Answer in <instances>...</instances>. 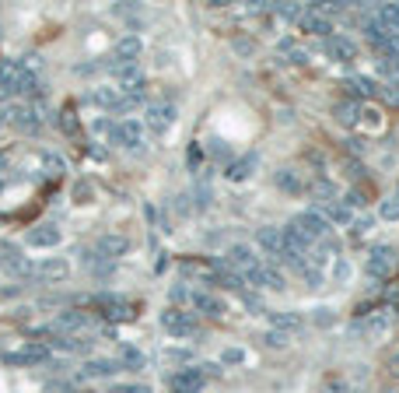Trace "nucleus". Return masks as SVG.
I'll use <instances>...</instances> for the list:
<instances>
[{
    "label": "nucleus",
    "instance_id": "nucleus-1",
    "mask_svg": "<svg viewBox=\"0 0 399 393\" xmlns=\"http://www.w3.org/2000/svg\"><path fill=\"white\" fill-rule=\"evenodd\" d=\"M161 327L172 334V337H197L200 334V320L193 312H186V309H175L168 306L161 312Z\"/></svg>",
    "mask_w": 399,
    "mask_h": 393
},
{
    "label": "nucleus",
    "instance_id": "nucleus-2",
    "mask_svg": "<svg viewBox=\"0 0 399 393\" xmlns=\"http://www.w3.org/2000/svg\"><path fill=\"white\" fill-rule=\"evenodd\" d=\"M91 306L98 309V320H109V323H123V320H130L133 312H130V302L116 295V292H98V295H91Z\"/></svg>",
    "mask_w": 399,
    "mask_h": 393
},
{
    "label": "nucleus",
    "instance_id": "nucleus-3",
    "mask_svg": "<svg viewBox=\"0 0 399 393\" xmlns=\"http://www.w3.org/2000/svg\"><path fill=\"white\" fill-rule=\"evenodd\" d=\"M245 277V285H252V288H263V292H284L287 288V281H284V274H280L277 263H259V267H252L249 274H242Z\"/></svg>",
    "mask_w": 399,
    "mask_h": 393
},
{
    "label": "nucleus",
    "instance_id": "nucleus-4",
    "mask_svg": "<svg viewBox=\"0 0 399 393\" xmlns=\"http://www.w3.org/2000/svg\"><path fill=\"white\" fill-rule=\"evenodd\" d=\"M4 362H7L11 369H36V365H46V362H49V344L28 341V344H21L18 351H11Z\"/></svg>",
    "mask_w": 399,
    "mask_h": 393
},
{
    "label": "nucleus",
    "instance_id": "nucleus-5",
    "mask_svg": "<svg viewBox=\"0 0 399 393\" xmlns=\"http://www.w3.org/2000/svg\"><path fill=\"white\" fill-rule=\"evenodd\" d=\"M4 123H11L18 133H28V137H39L42 133V116L32 106H11L4 113Z\"/></svg>",
    "mask_w": 399,
    "mask_h": 393
},
{
    "label": "nucleus",
    "instance_id": "nucleus-6",
    "mask_svg": "<svg viewBox=\"0 0 399 393\" xmlns=\"http://www.w3.org/2000/svg\"><path fill=\"white\" fill-rule=\"evenodd\" d=\"M207 362L203 365H186L179 372H172V393H203L207 387Z\"/></svg>",
    "mask_w": 399,
    "mask_h": 393
},
{
    "label": "nucleus",
    "instance_id": "nucleus-7",
    "mask_svg": "<svg viewBox=\"0 0 399 393\" xmlns=\"http://www.w3.org/2000/svg\"><path fill=\"white\" fill-rule=\"evenodd\" d=\"M175 116H179V106L175 102H155V106H147V116H144V127L161 137V133L172 131V123H175Z\"/></svg>",
    "mask_w": 399,
    "mask_h": 393
},
{
    "label": "nucleus",
    "instance_id": "nucleus-8",
    "mask_svg": "<svg viewBox=\"0 0 399 393\" xmlns=\"http://www.w3.org/2000/svg\"><path fill=\"white\" fill-rule=\"evenodd\" d=\"M140 131H144V123H140V120H123V123H113L109 141H113V144H120V148H126V151H140V148H144Z\"/></svg>",
    "mask_w": 399,
    "mask_h": 393
},
{
    "label": "nucleus",
    "instance_id": "nucleus-9",
    "mask_svg": "<svg viewBox=\"0 0 399 393\" xmlns=\"http://www.w3.org/2000/svg\"><path fill=\"white\" fill-rule=\"evenodd\" d=\"M294 221H298V228L312 239V243H322L326 235H333V225L322 218L319 208H309V211H301V215H294Z\"/></svg>",
    "mask_w": 399,
    "mask_h": 393
},
{
    "label": "nucleus",
    "instance_id": "nucleus-10",
    "mask_svg": "<svg viewBox=\"0 0 399 393\" xmlns=\"http://www.w3.org/2000/svg\"><path fill=\"white\" fill-rule=\"evenodd\" d=\"M322 53H326L329 60H336V63H351V60H358V43H354L351 36L333 32L329 39H322Z\"/></svg>",
    "mask_w": 399,
    "mask_h": 393
},
{
    "label": "nucleus",
    "instance_id": "nucleus-11",
    "mask_svg": "<svg viewBox=\"0 0 399 393\" xmlns=\"http://www.w3.org/2000/svg\"><path fill=\"white\" fill-rule=\"evenodd\" d=\"M393 260H396V250L382 243V246H375V250L368 253V260H364V274H368V277H378V281H382V277H389V270H393Z\"/></svg>",
    "mask_w": 399,
    "mask_h": 393
},
{
    "label": "nucleus",
    "instance_id": "nucleus-12",
    "mask_svg": "<svg viewBox=\"0 0 399 393\" xmlns=\"http://www.w3.org/2000/svg\"><path fill=\"white\" fill-rule=\"evenodd\" d=\"M280 239H284V253H291V257H305V253L316 246V243H312V239L298 228V221H294V218L280 228Z\"/></svg>",
    "mask_w": 399,
    "mask_h": 393
},
{
    "label": "nucleus",
    "instance_id": "nucleus-13",
    "mask_svg": "<svg viewBox=\"0 0 399 393\" xmlns=\"http://www.w3.org/2000/svg\"><path fill=\"white\" fill-rule=\"evenodd\" d=\"M126 250H130V239H126V235H116V232H105V235H98V243H95V257H98V260H109V263H116L120 257H126Z\"/></svg>",
    "mask_w": 399,
    "mask_h": 393
},
{
    "label": "nucleus",
    "instance_id": "nucleus-14",
    "mask_svg": "<svg viewBox=\"0 0 399 393\" xmlns=\"http://www.w3.org/2000/svg\"><path fill=\"white\" fill-rule=\"evenodd\" d=\"M67 274H71L67 257H42V263L36 267V281H42V285H60Z\"/></svg>",
    "mask_w": 399,
    "mask_h": 393
},
{
    "label": "nucleus",
    "instance_id": "nucleus-15",
    "mask_svg": "<svg viewBox=\"0 0 399 393\" xmlns=\"http://www.w3.org/2000/svg\"><path fill=\"white\" fill-rule=\"evenodd\" d=\"M116 372H123L120 358H88V362L81 365L78 379H113Z\"/></svg>",
    "mask_w": 399,
    "mask_h": 393
},
{
    "label": "nucleus",
    "instance_id": "nucleus-16",
    "mask_svg": "<svg viewBox=\"0 0 399 393\" xmlns=\"http://www.w3.org/2000/svg\"><path fill=\"white\" fill-rule=\"evenodd\" d=\"M274 186H277L280 193H287V197H301V193H309L305 175L298 173V169H291V165H284V169L274 173Z\"/></svg>",
    "mask_w": 399,
    "mask_h": 393
},
{
    "label": "nucleus",
    "instance_id": "nucleus-17",
    "mask_svg": "<svg viewBox=\"0 0 399 393\" xmlns=\"http://www.w3.org/2000/svg\"><path fill=\"white\" fill-rule=\"evenodd\" d=\"M224 263H228L232 270H239V274H249L252 267H259V257H256V250H252L249 243H235V246H228Z\"/></svg>",
    "mask_w": 399,
    "mask_h": 393
},
{
    "label": "nucleus",
    "instance_id": "nucleus-18",
    "mask_svg": "<svg viewBox=\"0 0 399 393\" xmlns=\"http://www.w3.org/2000/svg\"><path fill=\"white\" fill-rule=\"evenodd\" d=\"M140 53H144V43L137 36H123L113 46V56H105V67H113V63H137Z\"/></svg>",
    "mask_w": 399,
    "mask_h": 393
},
{
    "label": "nucleus",
    "instance_id": "nucleus-19",
    "mask_svg": "<svg viewBox=\"0 0 399 393\" xmlns=\"http://www.w3.org/2000/svg\"><path fill=\"white\" fill-rule=\"evenodd\" d=\"M256 246L270 257V263H280V257H284V239H280L277 225H263V228L256 232Z\"/></svg>",
    "mask_w": 399,
    "mask_h": 393
},
{
    "label": "nucleus",
    "instance_id": "nucleus-20",
    "mask_svg": "<svg viewBox=\"0 0 399 393\" xmlns=\"http://www.w3.org/2000/svg\"><path fill=\"white\" fill-rule=\"evenodd\" d=\"M46 85H42V74L36 67H28V60H25V67L14 74V95H42Z\"/></svg>",
    "mask_w": 399,
    "mask_h": 393
},
{
    "label": "nucleus",
    "instance_id": "nucleus-21",
    "mask_svg": "<svg viewBox=\"0 0 399 393\" xmlns=\"http://www.w3.org/2000/svg\"><path fill=\"white\" fill-rule=\"evenodd\" d=\"M385 330H389V312H371V316H364L351 327L354 337H382Z\"/></svg>",
    "mask_w": 399,
    "mask_h": 393
},
{
    "label": "nucleus",
    "instance_id": "nucleus-22",
    "mask_svg": "<svg viewBox=\"0 0 399 393\" xmlns=\"http://www.w3.org/2000/svg\"><path fill=\"white\" fill-rule=\"evenodd\" d=\"M88 327H91V316L84 309H63L56 316V323H53V330H63V334H81Z\"/></svg>",
    "mask_w": 399,
    "mask_h": 393
},
{
    "label": "nucleus",
    "instance_id": "nucleus-23",
    "mask_svg": "<svg viewBox=\"0 0 399 393\" xmlns=\"http://www.w3.org/2000/svg\"><path fill=\"white\" fill-rule=\"evenodd\" d=\"M259 169V151H245V155H239V158H232V165H228V179L232 183H245L249 175Z\"/></svg>",
    "mask_w": 399,
    "mask_h": 393
},
{
    "label": "nucleus",
    "instance_id": "nucleus-24",
    "mask_svg": "<svg viewBox=\"0 0 399 393\" xmlns=\"http://www.w3.org/2000/svg\"><path fill=\"white\" fill-rule=\"evenodd\" d=\"M109 71H113V78H116L120 91H130V88H144V71H140L137 63H113Z\"/></svg>",
    "mask_w": 399,
    "mask_h": 393
},
{
    "label": "nucleus",
    "instance_id": "nucleus-25",
    "mask_svg": "<svg viewBox=\"0 0 399 393\" xmlns=\"http://www.w3.org/2000/svg\"><path fill=\"white\" fill-rule=\"evenodd\" d=\"M25 239H28V246H42V250H49V246H60V243H63V232H60L56 225H49V221H46V225L28 228V235H25Z\"/></svg>",
    "mask_w": 399,
    "mask_h": 393
},
{
    "label": "nucleus",
    "instance_id": "nucleus-26",
    "mask_svg": "<svg viewBox=\"0 0 399 393\" xmlns=\"http://www.w3.org/2000/svg\"><path fill=\"white\" fill-rule=\"evenodd\" d=\"M193 306H197L200 316H210V320H221V316L228 312V302H224L221 295H214V292H200V295H193Z\"/></svg>",
    "mask_w": 399,
    "mask_h": 393
},
{
    "label": "nucleus",
    "instance_id": "nucleus-27",
    "mask_svg": "<svg viewBox=\"0 0 399 393\" xmlns=\"http://www.w3.org/2000/svg\"><path fill=\"white\" fill-rule=\"evenodd\" d=\"M301 323H305V316L301 312H294V309H277V312H270V330H280V334H294V330H301Z\"/></svg>",
    "mask_w": 399,
    "mask_h": 393
},
{
    "label": "nucleus",
    "instance_id": "nucleus-28",
    "mask_svg": "<svg viewBox=\"0 0 399 393\" xmlns=\"http://www.w3.org/2000/svg\"><path fill=\"white\" fill-rule=\"evenodd\" d=\"M88 98H91L98 109H105V113H123V91L120 88H105L102 85V88H95Z\"/></svg>",
    "mask_w": 399,
    "mask_h": 393
},
{
    "label": "nucleus",
    "instance_id": "nucleus-29",
    "mask_svg": "<svg viewBox=\"0 0 399 393\" xmlns=\"http://www.w3.org/2000/svg\"><path fill=\"white\" fill-rule=\"evenodd\" d=\"M298 29L309 32V36H319V39H329L333 36V21L322 18V14H312V11H305V18L298 21Z\"/></svg>",
    "mask_w": 399,
    "mask_h": 393
},
{
    "label": "nucleus",
    "instance_id": "nucleus-30",
    "mask_svg": "<svg viewBox=\"0 0 399 393\" xmlns=\"http://www.w3.org/2000/svg\"><path fill=\"white\" fill-rule=\"evenodd\" d=\"M371 18L385 29V32H399V4H378L371 11Z\"/></svg>",
    "mask_w": 399,
    "mask_h": 393
},
{
    "label": "nucleus",
    "instance_id": "nucleus-31",
    "mask_svg": "<svg viewBox=\"0 0 399 393\" xmlns=\"http://www.w3.org/2000/svg\"><path fill=\"white\" fill-rule=\"evenodd\" d=\"M333 116H336V123H340V127H358L361 106H358V102H347V98H340V102L333 106Z\"/></svg>",
    "mask_w": 399,
    "mask_h": 393
},
{
    "label": "nucleus",
    "instance_id": "nucleus-32",
    "mask_svg": "<svg viewBox=\"0 0 399 393\" xmlns=\"http://www.w3.org/2000/svg\"><path fill=\"white\" fill-rule=\"evenodd\" d=\"M309 193H312V200L326 208V204H333L336 200V186L329 183V179H316V186H309Z\"/></svg>",
    "mask_w": 399,
    "mask_h": 393
},
{
    "label": "nucleus",
    "instance_id": "nucleus-33",
    "mask_svg": "<svg viewBox=\"0 0 399 393\" xmlns=\"http://www.w3.org/2000/svg\"><path fill=\"white\" fill-rule=\"evenodd\" d=\"M322 218L329 221V225H351V208H347V204H340V200H333V204H326Z\"/></svg>",
    "mask_w": 399,
    "mask_h": 393
},
{
    "label": "nucleus",
    "instance_id": "nucleus-34",
    "mask_svg": "<svg viewBox=\"0 0 399 393\" xmlns=\"http://www.w3.org/2000/svg\"><path fill=\"white\" fill-rule=\"evenodd\" d=\"M270 11H274V14H280L284 21H291V25H298V21L305 18V11H309V7H305V4H274Z\"/></svg>",
    "mask_w": 399,
    "mask_h": 393
},
{
    "label": "nucleus",
    "instance_id": "nucleus-35",
    "mask_svg": "<svg viewBox=\"0 0 399 393\" xmlns=\"http://www.w3.org/2000/svg\"><path fill=\"white\" fill-rule=\"evenodd\" d=\"M60 131L67 133V137H78L81 133V120H78V113H74L71 106H63V109H60Z\"/></svg>",
    "mask_w": 399,
    "mask_h": 393
},
{
    "label": "nucleus",
    "instance_id": "nucleus-36",
    "mask_svg": "<svg viewBox=\"0 0 399 393\" xmlns=\"http://www.w3.org/2000/svg\"><path fill=\"white\" fill-rule=\"evenodd\" d=\"M351 81H354V88H358L364 98H371V95H382V85H378L375 78H368V74H354Z\"/></svg>",
    "mask_w": 399,
    "mask_h": 393
},
{
    "label": "nucleus",
    "instance_id": "nucleus-37",
    "mask_svg": "<svg viewBox=\"0 0 399 393\" xmlns=\"http://www.w3.org/2000/svg\"><path fill=\"white\" fill-rule=\"evenodd\" d=\"M120 365L123 369H126V365H130V369H144V354L133 348V344H123L120 348Z\"/></svg>",
    "mask_w": 399,
    "mask_h": 393
},
{
    "label": "nucleus",
    "instance_id": "nucleus-38",
    "mask_svg": "<svg viewBox=\"0 0 399 393\" xmlns=\"http://www.w3.org/2000/svg\"><path fill=\"white\" fill-rule=\"evenodd\" d=\"M39 158H42V165L49 169V175H56V179H60V175L67 173V162H63L60 155H53V151H42Z\"/></svg>",
    "mask_w": 399,
    "mask_h": 393
},
{
    "label": "nucleus",
    "instance_id": "nucleus-39",
    "mask_svg": "<svg viewBox=\"0 0 399 393\" xmlns=\"http://www.w3.org/2000/svg\"><path fill=\"white\" fill-rule=\"evenodd\" d=\"M207 155H214L217 162H228V165H232V148H228L221 137H214V141L207 144Z\"/></svg>",
    "mask_w": 399,
    "mask_h": 393
},
{
    "label": "nucleus",
    "instance_id": "nucleus-40",
    "mask_svg": "<svg viewBox=\"0 0 399 393\" xmlns=\"http://www.w3.org/2000/svg\"><path fill=\"white\" fill-rule=\"evenodd\" d=\"M232 49H235L239 56H252V53H256V39H252V36H245V32H239V36L232 39Z\"/></svg>",
    "mask_w": 399,
    "mask_h": 393
},
{
    "label": "nucleus",
    "instance_id": "nucleus-41",
    "mask_svg": "<svg viewBox=\"0 0 399 393\" xmlns=\"http://www.w3.org/2000/svg\"><path fill=\"white\" fill-rule=\"evenodd\" d=\"M378 215L385 221H399V197L393 193V197H385L382 204H378Z\"/></svg>",
    "mask_w": 399,
    "mask_h": 393
},
{
    "label": "nucleus",
    "instance_id": "nucleus-42",
    "mask_svg": "<svg viewBox=\"0 0 399 393\" xmlns=\"http://www.w3.org/2000/svg\"><path fill=\"white\" fill-rule=\"evenodd\" d=\"M259 344H263V348L280 351V348H287V334H280V330H266V334L259 337Z\"/></svg>",
    "mask_w": 399,
    "mask_h": 393
},
{
    "label": "nucleus",
    "instance_id": "nucleus-43",
    "mask_svg": "<svg viewBox=\"0 0 399 393\" xmlns=\"http://www.w3.org/2000/svg\"><path fill=\"white\" fill-rule=\"evenodd\" d=\"M18 257H25L21 246H14L11 239H0V263H14Z\"/></svg>",
    "mask_w": 399,
    "mask_h": 393
},
{
    "label": "nucleus",
    "instance_id": "nucleus-44",
    "mask_svg": "<svg viewBox=\"0 0 399 393\" xmlns=\"http://www.w3.org/2000/svg\"><path fill=\"white\" fill-rule=\"evenodd\" d=\"M168 299H172V306L175 309H179V302H182V306H186V302H193V295H190V288H186V285H172Z\"/></svg>",
    "mask_w": 399,
    "mask_h": 393
},
{
    "label": "nucleus",
    "instance_id": "nucleus-45",
    "mask_svg": "<svg viewBox=\"0 0 399 393\" xmlns=\"http://www.w3.org/2000/svg\"><path fill=\"white\" fill-rule=\"evenodd\" d=\"M322 393H351V383L340 379V376H329V379L322 383Z\"/></svg>",
    "mask_w": 399,
    "mask_h": 393
},
{
    "label": "nucleus",
    "instance_id": "nucleus-46",
    "mask_svg": "<svg viewBox=\"0 0 399 393\" xmlns=\"http://www.w3.org/2000/svg\"><path fill=\"white\" fill-rule=\"evenodd\" d=\"M312 323L316 327H333L336 323V312L333 309H312Z\"/></svg>",
    "mask_w": 399,
    "mask_h": 393
},
{
    "label": "nucleus",
    "instance_id": "nucleus-47",
    "mask_svg": "<svg viewBox=\"0 0 399 393\" xmlns=\"http://www.w3.org/2000/svg\"><path fill=\"white\" fill-rule=\"evenodd\" d=\"M186 165H190V173H203V169H200V165H203V151H200V144H190Z\"/></svg>",
    "mask_w": 399,
    "mask_h": 393
},
{
    "label": "nucleus",
    "instance_id": "nucleus-48",
    "mask_svg": "<svg viewBox=\"0 0 399 393\" xmlns=\"http://www.w3.org/2000/svg\"><path fill=\"white\" fill-rule=\"evenodd\" d=\"M333 277H336L340 285L351 277V263H347V257H336V263H333Z\"/></svg>",
    "mask_w": 399,
    "mask_h": 393
},
{
    "label": "nucleus",
    "instance_id": "nucleus-49",
    "mask_svg": "<svg viewBox=\"0 0 399 393\" xmlns=\"http://www.w3.org/2000/svg\"><path fill=\"white\" fill-rule=\"evenodd\" d=\"M221 362H224V365H242V362H245V351H242V348H228L224 354H221Z\"/></svg>",
    "mask_w": 399,
    "mask_h": 393
},
{
    "label": "nucleus",
    "instance_id": "nucleus-50",
    "mask_svg": "<svg viewBox=\"0 0 399 393\" xmlns=\"http://www.w3.org/2000/svg\"><path fill=\"white\" fill-rule=\"evenodd\" d=\"M385 372H389L393 383H399V351H393V354L385 358Z\"/></svg>",
    "mask_w": 399,
    "mask_h": 393
},
{
    "label": "nucleus",
    "instance_id": "nucleus-51",
    "mask_svg": "<svg viewBox=\"0 0 399 393\" xmlns=\"http://www.w3.org/2000/svg\"><path fill=\"white\" fill-rule=\"evenodd\" d=\"M340 204H347V208H364L368 200H364V193H361V190H347V197H343Z\"/></svg>",
    "mask_w": 399,
    "mask_h": 393
},
{
    "label": "nucleus",
    "instance_id": "nucleus-52",
    "mask_svg": "<svg viewBox=\"0 0 399 393\" xmlns=\"http://www.w3.org/2000/svg\"><path fill=\"white\" fill-rule=\"evenodd\" d=\"M287 63H294V67H305V63H309V53H305V49H298V46H294V49H291V53H287Z\"/></svg>",
    "mask_w": 399,
    "mask_h": 393
},
{
    "label": "nucleus",
    "instance_id": "nucleus-53",
    "mask_svg": "<svg viewBox=\"0 0 399 393\" xmlns=\"http://www.w3.org/2000/svg\"><path fill=\"white\" fill-rule=\"evenodd\" d=\"M74 200H78V204H88V200H91V186H88V183H74Z\"/></svg>",
    "mask_w": 399,
    "mask_h": 393
},
{
    "label": "nucleus",
    "instance_id": "nucleus-54",
    "mask_svg": "<svg viewBox=\"0 0 399 393\" xmlns=\"http://www.w3.org/2000/svg\"><path fill=\"white\" fill-rule=\"evenodd\" d=\"M11 95H14V81L7 74H0V102H7Z\"/></svg>",
    "mask_w": 399,
    "mask_h": 393
},
{
    "label": "nucleus",
    "instance_id": "nucleus-55",
    "mask_svg": "<svg viewBox=\"0 0 399 393\" xmlns=\"http://www.w3.org/2000/svg\"><path fill=\"white\" fill-rule=\"evenodd\" d=\"M113 393H151L144 383H123V387H116Z\"/></svg>",
    "mask_w": 399,
    "mask_h": 393
},
{
    "label": "nucleus",
    "instance_id": "nucleus-56",
    "mask_svg": "<svg viewBox=\"0 0 399 393\" xmlns=\"http://www.w3.org/2000/svg\"><path fill=\"white\" fill-rule=\"evenodd\" d=\"M91 131H95V133H105V137H109V133H113V123H109L105 116H98V120L91 123Z\"/></svg>",
    "mask_w": 399,
    "mask_h": 393
},
{
    "label": "nucleus",
    "instance_id": "nucleus-57",
    "mask_svg": "<svg viewBox=\"0 0 399 393\" xmlns=\"http://www.w3.org/2000/svg\"><path fill=\"white\" fill-rule=\"evenodd\" d=\"M175 211H179V215H190V193L175 197Z\"/></svg>",
    "mask_w": 399,
    "mask_h": 393
},
{
    "label": "nucleus",
    "instance_id": "nucleus-58",
    "mask_svg": "<svg viewBox=\"0 0 399 393\" xmlns=\"http://www.w3.org/2000/svg\"><path fill=\"white\" fill-rule=\"evenodd\" d=\"M368 228H371V218H358V221H354V235H364Z\"/></svg>",
    "mask_w": 399,
    "mask_h": 393
},
{
    "label": "nucleus",
    "instance_id": "nucleus-59",
    "mask_svg": "<svg viewBox=\"0 0 399 393\" xmlns=\"http://www.w3.org/2000/svg\"><path fill=\"white\" fill-rule=\"evenodd\" d=\"M165 354H168V358H175V362H186V358H190V351H182V348H168Z\"/></svg>",
    "mask_w": 399,
    "mask_h": 393
},
{
    "label": "nucleus",
    "instance_id": "nucleus-60",
    "mask_svg": "<svg viewBox=\"0 0 399 393\" xmlns=\"http://www.w3.org/2000/svg\"><path fill=\"white\" fill-rule=\"evenodd\" d=\"M347 173H351V175H361V173H364V165H361L358 158H354V162H347Z\"/></svg>",
    "mask_w": 399,
    "mask_h": 393
},
{
    "label": "nucleus",
    "instance_id": "nucleus-61",
    "mask_svg": "<svg viewBox=\"0 0 399 393\" xmlns=\"http://www.w3.org/2000/svg\"><path fill=\"white\" fill-rule=\"evenodd\" d=\"M4 169H7V155H0V173H4Z\"/></svg>",
    "mask_w": 399,
    "mask_h": 393
},
{
    "label": "nucleus",
    "instance_id": "nucleus-62",
    "mask_svg": "<svg viewBox=\"0 0 399 393\" xmlns=\"http://www.w3.org/2000/svg\"><path fill=\"white\" fill-rule=\"evenodd\" d=\"M0 127H4V113H0Z\"/></svg>",
    "mask_w": 399,
    "mask_h": 393
},
{
    "label": "nucleus",
    "instance_id": "nucleus-63",
    "mask_svg": "<svg viewBox=\"0 0 399 393\" xmlns=\"http://www.w3.org/2000/svg\"><path fill=\"white\" fill-rule=\"evenodd\" d=\"M0 190H4V179H0Z\"/></svg>",
    "mask_w": 399,
    "mask_h": 393
},
{
    "label": "nucleus",
    "instance_id": "nucleus-64",
    "mask_svg": "<svg viewBox=\"0 0 399 393\" xmlns=\"http://www.w3.org/2000/svg\"><path fill=\"white\" fill-rule=\"evenodd\" d=\"M389 393H399V390H389Z\"/></svg>",
    "mask_w": 399,
    "mask_h": 393
}]
</instances>
